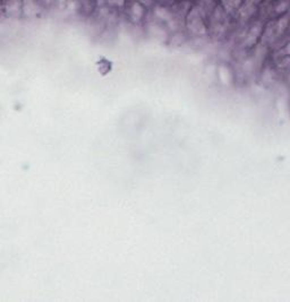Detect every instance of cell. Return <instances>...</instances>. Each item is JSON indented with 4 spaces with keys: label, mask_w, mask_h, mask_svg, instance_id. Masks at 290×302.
<instances>
[{
    "label": "cell",
    "mask_w": 290,
    "mask_h": 302,
    "mask_svg": "<svg viewBox=\"0 0 290 302\" xmlns=\"http://www.w3.org/2000/svg\"><path fill=\"white\" fill-rule=\"evenodd\" d=\"M3 5V14L8 17H19L22 15V2L10 1L5 2Z\"/></svg>",
    "instance_id": "6da1fadb"
},
{
    "label": "cell",
    "mask_w": 290,
    "mask_h": 302,
    "mask_svg": "<svg viewBox=\"0 0 290 302\" xmlns=\"http://www.w3.org/2000/svg\"><path fill=\"white\" fill-rule=\"evenodd\" d=\"M1 14H3V5L0 2V15H1Z\"/></svg>",
    "instance_id": "7a4b0ae2"
}]
</instances>
